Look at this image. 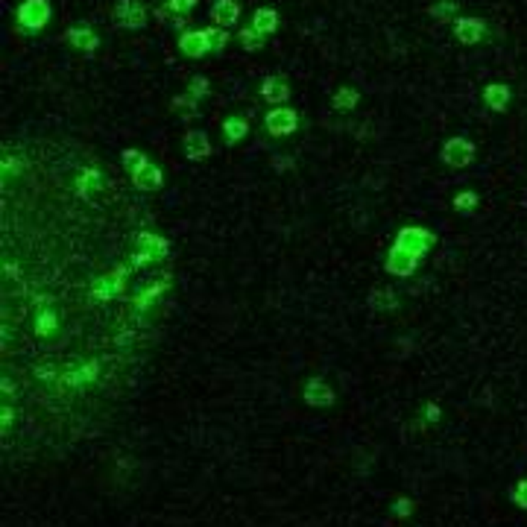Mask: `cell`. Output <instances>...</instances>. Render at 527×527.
Instances as JSON below:
<instances>
[{"instance_id":"1","label":"cell","mask_w":527,"mask_h":527,"mask_svg":"<svg viewBox=\"0 0 527 527\" xmlns=\"http://www.w3.org/2000/svg\"><path fill=\"white\" fill-rule=\"evenodd\" d=\"M434 241L437 237L430 234L428 229H419V226H407V229H401L398 232V241H396V246H401V249H407V252H413L416 258H422L430 246H434Z\"/></svg>"},{"instance_id":"2","label":"cell","mask_w":527,"mask_h":527,"mask_svg":"<svg viewBox=\"0 0 527 527\" xmlns=\"http://www.w3.org/2000/svg\"><path fill=\"white\" fill-rule=\"evenodd\" d=\"M474 158V143L466 138H451L442 147V161L451 167H469Z\"/></svg>"},{"instance_id":"3","label":"cell","mask_w":527,"mask_h":527,"mask_svg":"<svg viewBox=\"0 0 527 527\" xmlns=\"http://www.w3.org/2000/svg\"><path fill=\"white\" fill-rule=\"evenodd\" d=\"M47 18H50V6H47V0H23V6L18 9V21L27 30H41L47 23Z\"/></svg>"},{"instance_id":"4","label":"cell","mask_w":527,"mask_h":527,"mask_svg":"<svg viewBox=\"0 0 527 527\" xmlns=\"http://www.w3.org/2000/svg\"><path fill=\"white\" fill-rule=\"evenodd\" d=\"M138 255H135V264H147V261H158V258H164L167 255V241L164 237H158V234H150V232H143V234H138Z\"/></svg>"},{"instance_id":"5","label":"cell","mask_w":527,"mask_h":527,"mask_svg":"<svg viewBox=\"0 0 527 527\" xmlns=\"http://www.w3.org/2000/svg\"><path fill=\"white\" fill-rule=\"evenodd\" d=\"M296 126H299V117H296L293 109H273V112L267 114V129H270V135H276V138L293 135Z\"/></svg>"},{"instance_id":"6","label":"cell","mask_w":527,"mask_h":527,"mask_svg":"<svg viewBox=\"0 0 527 527\" xmlns=\"http://www.w3.org/2000/svg\"><path fill=\"white\" fill-rule=\"evenodd\" d=\"M416 264H419V258L413 255V252H407V249H401V246H393L390 249V258H387V270L393 273V276H413V270H416Z\"/></svg>"},{"instance_id":"7","label":"cell","mask_w":527,"mask_h":527,"mask_svg":"<svg viewBox=\"0 0 527 527\" xmlns=\"http://www.w3.org/2000/svg\"><path fill=\"white\" fill-rule=\"evenodd\" d=\"M114 18L117 23H124V27L135 30V27H143V21H147V12H143L141 4H135V0H121L114 9Z\"/></svg>"},{"instance_id":"8","label":"cell","mask_w":527,"mask_h":527,"mask_svg":"<svg viewBox=\"0 0 527 527\" xmlns=\"http://www.w3.org/2000/svg\"><path fill=\"white\" fill-rule=\"evenodd\" d=\"M185 156L190 161H202L211 156V141L202 129H194V132H188L185 135Z\"/></svg>"},{"instance_id":"9","label":"cell","mask_w":527,"mask_h":527,"mask_svg":"<svg viewBox=\"0 0 527 527\" xmlns=\"http://www.w3.org/2000/svg\"><path fill=\"white\" fill-rule=\"evenodd\" d=\"M305 401L314 404V407H328L334 401V390L328 387V381L322 378H310L305 384Z\"/></svg>"},{"instance_id":"10","label":"cell","mask_w":527,"mask_h":527,"mask_svg":"<svg viewBox=\"0 0 527 527\" xmlns=\"http://www.w3.org/2000/svg\"><path fill=\"white\" fill-rule=\"evenodd\" d=\"M126 270H117L106 278H100L97 284H94V296L97 299H114V296H121L124 293V287H126Z\"/></svg>"},{"instance_id":"11","label":"cell","mask_w":527,"mask_h":527,"mask_svg":"<svg viewBox=\"0 0 527 527\" xmlns=\"http://www.w3.org/2000/svg\"><path fill=\"white\" fill-rule=\"evenodd\" d=\"M237 15H241V6L234 4V0H217L211 9V18L214 23H220V27H232V23H237Z\"/></svg>"},{"instance_id":"12","label":"cell","mask_w":527,"mask_h":527,"mask_svg":"<svg viewBox=\"0 0 527 527\" xmlns=\"http://www.w3.org/2000/svg\"><path fill=\"white\" fill-rule=\"evenodd\" d=\"M261 94H264V100H267V103H276V106H281V103H284L287 97H290V88H287V82H284L281 77H270L267 82H264Z\"/></svg>"},{"instance_id":"13","label":"cell","mask_w":527,"mask_h":527,"mask_svg":"<svg viewBox=\"0 0 527 527\" xmlns=\"http://www.w3.org/2000/svg\"><path fill=\"white\" fill-rule=\"evenodd\" d=\"M132 182L138 188H143V190H158L161 182H164V176H161V170H158L156 164H147V167H141L138 173H132Z\"/></svg>"},{"instance_id":"14","label":"cell","mask_w":527,"mask_h":527,"mask_svg":"<svg viewBox=\"0 0 527 527\" xmlns=\"http://www.w3.org/2000/svg\"><path fill=\"white\" fill-rule=\"evenodd\" d=\"M481 36H484V23L477 21V18H472V21H457V38L463 41V44H474V41H481Z\"/></svg>"},{"instance_id":"15","label":"cell","mask_w":527,"mask_h":527,"mask_svg":"<svg viewBox=\"0 0 527 527\" xmlns=\"http://www.w3.org/2000/svg\"><path fill=\"white\" fill-rule=\"evenodd\" d=\"M205 47H211L208 33H188V36H182V50L188 56H202Z\"/></svg>"},{"instance_id":"16","label":"cell","mask_w":527,"mask_h":527,"mask_svg":"<svg viewBox=\"0 0 527 527\" xmlns=\"http://www.w3.org/2000/svg\"><path fill=\"white\" fill-rule=\"evenodd\" d=\"M484 100H487V106H489V109H495V112H504V109H507V103H510V88H507V85H489V88H487V94H484Z\"/></svg>"},{"instance_id":"17","label":"cell","mask_w":527,"mask_h":527,"mask_svg":"<svg viewBox=\"0 0 527 527\" xmlns=\"http://www.w3.org/2000/svg\"><path fill=\"white\" fill-rule=\"evenodd\" d=\"M223 132H226L229 143H237V141H244V138H246L249 124L244 121V117H229V121L223 124Z\"/></svg>"},{"instance_id":"18","label":"cell","mask_w":527,"mask_h":527,"mask_svg":"<svg viewBox=\"0 0 527 527\" xmlns=\"http://www.w3.org/2000/svg\"><path fill=\"white\" fill-rule=\"evenodd\" d=\"M252 21H255V27H252V30H255L258 36H261V33H273V30H276V23H278V18H276L273 9H258Z\"/></svg>"},{"instance_id":"19","label":"cell","mask_w":527,"mask_h":527,"mask_svg":"<svg viewBox=\"0 0 527 527\" xmlns=\"http://www.w3.org/2000/svg\"><path fill=\"white\" fill-rule=\"evenodd\" d=\"M67 38L74 41V44L80 47V50H85V53H91L94 47H97V36L88 33V30H82V27H80V30H70V33H67Z\"/></svg>"},{"instance_id":"20","label":"cell","mask_w":527,"mask_h":527,"mask_svg":"<svg viewBox=\"0 0 527 527\" xmlns=\"http://www.w3.org/2000/svg\"><path fill=\"white\" fill-rule=\"evenodd\" d=\"M354 103H357V91H354V88H340L337 94H334V109L349 112Z\"/></svg>"},{"instance_id":"21","label":"cell","mask_w":527,"mask_h":527,"mask_svg":"<svg viewBox=\"0 0 527 527\" xmlns=\"http://www.w3.org/2000/svg\"><path fill=\"white\" fill-rule=\"evenodd\" d=\"M147 164H150L147 156L138 153V150H126V153H124V167H126V170H132V173H138L141 167H147Z\"/></svg>"},{"instance_id":"22","label":"cell","mask_w":527,"mask_h":527,"mask_svg":"<svg viewBox=\"0 0 527 527\" xmlns=\"http://www.w3.org/2000/svg\"><path fill=\"white\" fill-rule=\"evenodd\" d=\"M100 185H103V176H100L97 170H85V173L80 176V194H88L91 188L100 190Z\"/></svg>"},{"instance_id":"23","label":"cell","mask_w":527,"mask_h":527,"mask_svg":"<svg viewBox=\"0 0 527 527\" xmlns=\"http://www.w3.org/2000/svg\"><path fill=\"white\" fill-rule=\"evenodd\" d=\"M372 308L390 310V308H396V296L390 290H378V293H372Z\"/></svg>"},{"instance_id":"24","label":"cell","mask_w":527,"mask_h":527,"mask_svg":"<svg viewBox=\"0 0 527 527\" xmlns=\"http://www.w3.org/2000/svg\"><path fill=\"white\" fill-rule=\"evenodd\" d=\"M474 205H477V194H472V190H463V194L454 197V208H460V211L474 208Z\"/></svg>"},{"instance_id":"25","label":"cell","mask_w":527,"mask_h":527,"mask_svg":"<svg viewBox=\"0 0 527 527\" xmlns=\"http://www.w3.org/2000/svg\"><path fill=\"white\" fill-rule=\"evenodd\" d=\"M513 504L521 507V510H527V477L516 484V489H513Z\"/></svg>"},{"instance_id":"26","label":"cell","mask_w":527,"mask_h":527,"mask_svg":"<svg viewBox=\"0 0 527 527\" xmlns=\"http://www.w3.org/2000/svg\"><path fill=\"white\" fill-rule=\"evenodd\" d=\"M56 328V317L53 314H41L38 317V334H50Z\"/></svg>"},{"instance_id":"27","label":"cell","mask_w":527,"mask_h":527,"mask_svg":"<svg viewBox=\"0 0 527 527\" xmlns=\"http://www.w3.org/2000/svg\"><path fill=\"white\" fill-rule=\"evenodd\" d=\"M241 41H244V44L249 47V50H255V47L261 44V38L255 41V30H249V33H244V36H241Z\"/></svg>"},{"instance_id":"28","label":"cell","mask_w":527,"mask_h":527,"mask_svg":"<svg viewBox=\"0 0 527 527\" xmlns=\"http://www.w3.org/2000/svg\"><path fill=\"white\" fill-rule=\"evenodd\" d=\"M190 6H194V0H170V9H176V12H185Z\"/></svg>"}]
</instances>
